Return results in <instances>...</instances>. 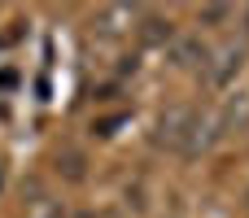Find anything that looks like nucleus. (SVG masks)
Here are the masks:
<instances>
[{
	"instance_id": "1",
	"label": "nucleus",
	"mask_w": 249,
	"mask_h": 218,
	"mask_svg": "<svg viewBox=\"0 0 249 218\" xmlns=\"http://www.w3.org/2000/svg\"><path fill=\"white\" fill-rule=\"evenodd\" d=\"M175 57H179V66H206L210 61V48L201 44V39H179V48H175Z\"/></svg>"
},
{
	"instance_id": "2",
	"label": "nucleus",
	"mask_w": 249,
	"mask_h": 218,
	"mask_svg": "<svg viewBox=\"0 0 249 218\" xmlns=\"http://www.w3.org/2000/svg\"><path fill=\"white\" fill-rule=\"evenodd\" d=\"M140 39H144V44H166V39H171V22L158 17V13H149V17L140 22Z\"/></svg>"
},
{
	"instance_id": "3",
	"label": "nucleus",
	"mask_w": 249,
	"mask_h": 218,
	"mask_svg": "<svg viewBox=\"0 0 249 218\" xmlns=\"http://www.w3.org/2000/svg\"><path fill=\"white\" fill-rule=\"evenodd\" d=\"M223 127H241L245 131L249 127V96H236V101H228V109H223Z\"/></svg>"
},
{
	"instance_id": "4",
	"label": "nucleus",
	"mask_w": 249,
	"mask_h": 218,
	"mask_svg": "<svg viewBox=\"0 0 249 218\" xmlns=\"http://www.w3.org/2000/svg\"><path fill=\"white\" fill-rule=\"evenodd\" d=\"M201 17H206V22H223V17H228V9H201Z\"/></svg>"
},
{
	"instance_id": "5",
	"label": "nucleus",
	"mask_w": 249,
	"mask_h": 218,
	"mask_svg": "<svg viewBox=\"0 0 249 218\" xmlns=\"http://www.w3.org/2000/svg\"><path fill=\"white\" fill-rule=\"evenodd\" d=\"M79 218H105V214H79Z\"/></svg>"
}]
</instances>
